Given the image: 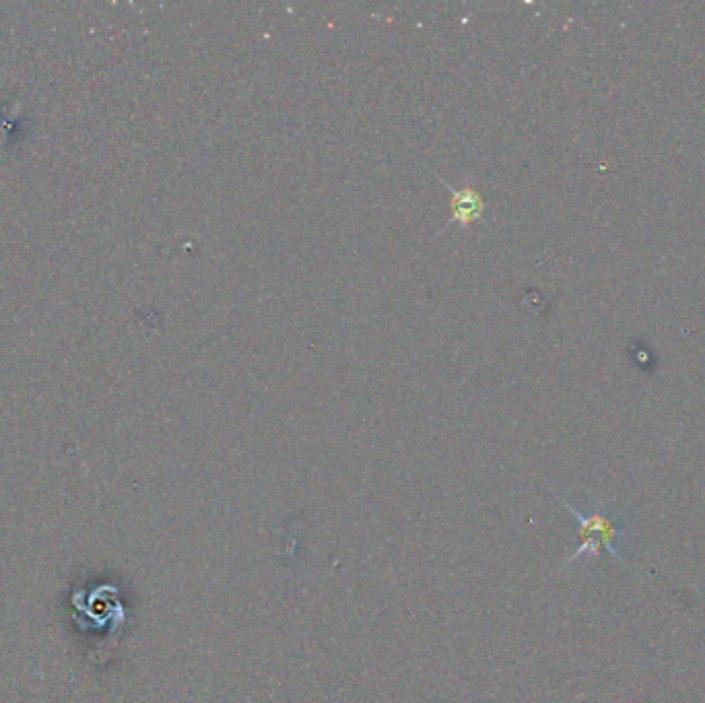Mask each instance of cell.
Returning a JSON list of instances; mask_svg holds the SVG:
<instances>
[{
    "label": "cell",
    "instance_id": "cell-1",
    "mask_svg": "<svg viewBox=\"0 0 705 703\" xmlns=\"http://www.w3.org/2000/svg\"><path fill=\"white\" fill-rule=\"evenodd\" d=\"M565 508L569 510V514L574 516V520L578 524L580 547L567 557L563 567L572 565L580 559H584L588 563L598 561L602 551H609V555H613L615 559L625 563V557H621V553L615 547V543L621 539L623 530H619L617 524L609 518V512H607V508H604L602 501H594L590 514H582L572 504H567V501H565Z\"/></svg>",
    "mask_w": 705,
    "mask_h": 703
},
{
    "label": "cell",
    "instance_id": "cell-2",
    "mask_svg": "<svg viewBox=\"0 0 705 703\" xmlns=\"http://www.w3.org/2000/svg\"><path fill=\"white\" fill-rule=\"evenodd\" d=\"M485 209L483 196L473 188H462L452 192V221L470 223L481 217Z\"/></svg>",
    "mask_w": 705,
    "mask_h": 703
}]
</instances>
